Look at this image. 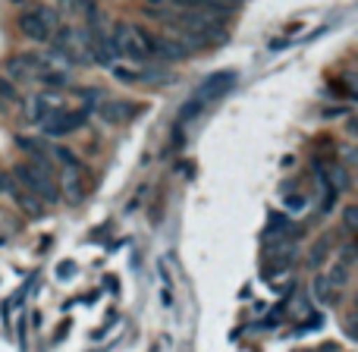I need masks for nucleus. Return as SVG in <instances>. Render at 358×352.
<instances>
[{
  "instance_id": "f257e3e1",
  "label": "nucleus",
  "mask_w": 358,
  "mask_h": 352,
  "mask_svg": "<svg viewBox=\"0 0 358 352\" xmlns=\"http://www.w3.org/2000/svg\"><path fill=\"white\" fill-rule=\"evenodd\" d=\"M151 19L170 31V38L179 41L185 50H210L217 44L227 41V25L223 16H210V13H192V10H170V6H148Z\"/></svg>"
},
{
  "instance_id": "a211bd4d",
  "label": "nucleus",
  "mask_w": 358,
  "mask_h": 352,
  "mask_svg": "<svg viewBox=\"0 0 358 352\" xmlns=\"http://www.w3.org/2000/svg\"><path fill=\"white\" fill-rule=\"evenodd\" d=\"M6 179H10V176H6L3 170H0V189H3V185H6Z\"/></svg>"
},
{
  "instance_id": "f03ea898",
  "label": "nucleus",
  "mask_w": 358,
  "mask_h": 352,
  "mask_svg": "<svg viewBox=\"0 0 358 352\" xmlns=\"http://www.w3.org/2000/svg\"><path fill=\"white\" fill-rule=\"evenodd\" d=\"M3 76L13 82H29V85H50L60 88L69 82V73L54 60V57H44L38 50H29V54H16L6 60Z\"/></svg>"
},
{
  "instance_id": "0eeeda50",
  "label": "nucleus",
  "mask_w": 358,
  "mask_h": 352,
  "mask_svg": "<svg viewBox=\"0 0 358 352\" xmlns=\"http://www.w3.org/2000/svg\"><path fill=\"white\" fill-rule=\"evenodd\" d=\"M19 31L25 38H31L35 44H44L57 35V13L44 3H35L31 10H25L19 16Z\"/></svg>"
},
{
  "instance_id": "423d86ee",
  "label": "nucleus",
  "mask_w": 358,
  "mask_h": 352,
  "mask_svg": "<svg viewBox=\"0 0 358 352\" xmlns=\"http://www.w3.org/2000/svg\"><path fill=\"white\" fill-rule=\"evenodd\" d=\"M50 41H54V60L60 66L92 63V35H88V29H63Z\"/></svg>"
},
{
  "instance_id": "39448f33",
  "label": "nucleus",
  "mask_w": 358,
  "mask_h": 352,
  "mask_svg": "<svg viewBox=\"0 0 358 352\" xmlns=\"http://www.w3.org/2000/svg\"><path fill=\"white\" fill-rule=\"evenodd\" d=\"M110 48H113V54L126 57V60H132V63L151 60V35L142 29V25L117 22L110 31Z\"/></svg>"
},
{
  "instance_id": "6e6552de",
  "label": "nucleus",
  "mask_w": 358,
  "mask_h": 352,
  "mask_svg": "<svg viewBox=\"0 0 358 352\" xmlns=\"http://www.w3.org/2000/svg\"><path fill=\"white\" fill-rule=\"evenodd\" d=\"M142 111H145L142 104H132V101H126V98H104L98 107H94V113H98V120L104 126H126Z\"/></svg>"
},
{
  "instance_id": "ddd939ff",
  "label": "nucleus",
  "mask_w": 358,
  "mask_h": 352,
  "mask_svg": "<svg viewBox=\"0 0 358 352\" xmlns=\"http://www.w3.org/2000/svg\"><path fill=\"white\" fill-rule=\"evenodd\" d=\"M311 290H315V299H317L321 305H336V302H340V286L330 283L327 274H317V277H315V286H311Z\"/></svg>"
},
{
  "instance_id": "9d476101",
  "label": "nucleus",
  "mask_w": 358,
  "mask_h": 352,
  "mask_svg": "<svg viewBox=\"0 0 358 352\" xmlns=\"http://www.w3.org/2000/svg\"><path fill=\"white\" fill-rule=\"evenodd\" d=\"M157 6L170 10H192V13H210V16H227L233 10V0H151Z\"/></svg>"
},
{
  "instance_id": "4468645a",
  "label": "nucleus",
  "mask_w": 358,
  "mask_h": 352,
  "mask_svg": "<svg viewBox=\"0 0 358 352\" xmlns=\"http://www.w3.org/2000/svg\"><path fill=\"white\" fill-rule=\"evenodd\" d=\"M3 189H10L13 195H16V202L22 204V211H25V214H31V217H41V214H44V204L38 202L35 195H29V192H25V189H19V185L13 183V179H6V185H3Z\"/></svg>"
},
{
  "instance_id": "20e7f679",
  "label": "nucleus",
  "mask_w": 358,
  "mask_h": 352,
  "mask_svg": "<svg viewBox=\"0 0 358 352\" xmlns=\"http://www.w3.org/2000/svg\"><path fill=\"white\" fill-rule=\"evenodd\" d=\"M10 179L19 185V189L29 192V195H35L41 204L60 202V189H57V170L35 167V164H19V167L13 170Z\"/></svg>"
},
{
  "instance_id": "dca6fc26",
  "label": "nucleus",
  "mask_w": 358,
  "mask_h": 352,
  "mask_svg": "<svg viewBox=\"0 0 358 352\" xmlns=\"http://www.w3.org/2000/svg\"><path fill=\"white\" fill-rule=\"evenodd\" d=\"M0 107H16V88L6 85V79H0Z\"/></svg>"
},
{
  "instance_id": "2eb2a0df",
  "label": "nucleus",
  "mask_w": 358,
  "mask_h": 352,
  "mask_svg": "<svg viewBox=\"0 0 358 352\" xmlns=\"http://www.w3.org/2000/svg\"><path fill=\"white\" fill-rule=\"evenodd\" d=\"M327 246H330V236H321V239H317V246H315V252H311V258H308L315 267L330 255V248H327Z\"/></svg>"
},
{
  "instance_id": "f8f14e48",
  "label": "nucleus",
  "mask_w": 358,
  "mask_h": 352,
  "mask_svg": "<svg viewBox=\"0 0 358 352\" xmlns=\"http://www.w3.org/2000/svg\"><path fill=\"white\" fill-rule=\"evenodd\" d=\"M189 50L182 48L179 41L167 35H151V57H161V60H182Z\"/></svg>"
},
{
  "instance_id": "7ed1b4c3",
  "label": "nucleus",
  "mask_w": 358,
  "mask_h": 352,
  "mask_svg": "<svg viewBox=\"0 0 358 352\" xmlns=\"http://www.w3.org/2000/svg\"><path fill=\"white\" fill-rule=\"evenodd\" d=\"M236 82H239V73H236V69H220V73H210L208 79H204L201 85L189 94V101L179 107V126L192 123V120L201 117L208 107H214L220 98H227V94L236 88Z\"/></svg>"
},
{
  "instance_id": "9b49d317",
  "label": "nucleus",
  "mask_w": 358,
  "mask_h": 352,
  "mask_svg": "<svg viewBox=\"0 0 358 352\" xmlns=\"http://www.w3.org/2000/svg\"><path fill=\"white\" fill-rule=\"evenodd\" d=\"M85 120H88V111H63V113H57L50 123H44V132L48 136H69V132H76V129H82L85 126Z\"/></svg>"
},
{
  "instance_id": "1a4fd4ad",
  "label": "nucleus",
  "mask_w": 358,
  "mask_h": 352,
  "mask_svg": "<svg viewBox=\"0 0 358 352\" xmlns=\"http://www.w3.org/2000/svg\"><path fill=\"white\" fill-rule=\"evenodd\" d=\"M63 111H66V98H63L60 92H41V94H35L29 104V117H31V123H38V126L50 123V120Z\"/></svg>"
},
{
  "instance_id": "f3484780",
  "label": "nucleus",
  "mask_w": 358,
  "mask_h": 352,
  "mask_svg": "<svg viewBox=\"0 0 358 352\" xmlns=\"http://www.w3.org/2000/svg\"><path fill=\"white\" fill-rule=\"evenodd\" d=\"M346 230H349V233L355 230V208H349V211H346Z\"/></svg>"
}]
</instances>
